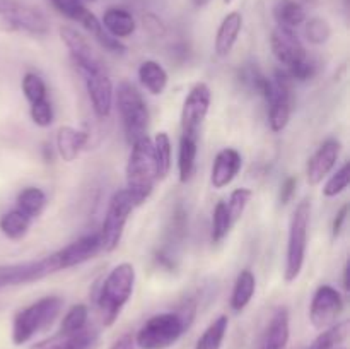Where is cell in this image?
<instances>
[{
	"instance_id": "6da1fadb",
	"label": "cell",
	"mask_w": 350,
	"mask_h": 349,
	"mask_svg": "<svg viewBox=\"0 0 350 349\" xmlns=\"http://www.w3.org/2000/svg\"><path fill=\"white\" fill-rule=\"evenodd\" d=\"M195 301H185L176 311H166L150 317L133 337L140 349H167L180 341L195 318Z\"/></svg>"
},
{
	"instance_id": "7a4b0ae2",
	"label": "cell",
	"mask_w": 350,
	"mask_h": 349,
	"mask_svg": "<svg viewBox=\"0 0 350 349\" xmlns=\"http://www.w3.org/2000/svg\"><path fill=\"white\" fill-rule=\"evenodd\" d=\"M129 161H126V188L133 205L139 207L154 190V185L159 180L156 157H154L152 140L149 137L132 144Z\"/></svg>"
},
{
	"instance_id": "3957f363",
	"label": "cell",
	"mask_w": 350,
	"mask_h": 349,
	"mask_svg": "<svg viewBox=\"0 0 350 349\" xmlns=\"http://www.w3.org/2000/svg\"><path fill=\"white\" fill-rule=\"evenodd\" d=\"M133 286H135V267L129 262H122L113 267L111 272L103 281L96 296V303L105 327H111L118 320L122 310L132 298Z\"/></svg>"
},
{
	"instance_id": "277c9868",
	"label": "cell",
	"mask_w": 350,
	"mask_h": 349,
	"mask_svg": "<svg viewBox=\"0 0 350 349\" xmlns=\"http://www.w3.org/2000/svg\"><path fill=\"white\" fill-rule=\"evenodd\" d=\"M62 310H64V300L60 296H44L17 311L12 320L14 344H26L34 335L46 331L57 320Z\"/></svg>"
},
{
	"instance_id": "5b68a950",
	"label": "cell",
	"mask_w": 350,
	"mask_h": 349,
	"mask_svg": "<svg viewBox=\"0 0 350 349\" xmlns=\"http://www.w3.org/2000/svg\"><path fill=\"white\" fill-rule=\"evenodd\" d=\"M116 106L122 118L123 132L129 146L147 137L149 129V108L139 89L129 81H122L116 89Z\"/></svg>"
},
{
	"instance_id": "8992f818",
	"label": "cell",
	"mask_w": 350,
	"mask_h": 349,
	"mask_svg": "<svg viewBox=\"0 0 350 349\" xmlns=\"http://www.w3.org/2000/svg\"><path fill=\"white\" fill-rule=\"evenodd\" d=\"M311 221V202L301 201L296 205L291 218L289 238H287V253H286V270L284 279L286 283H294L299 277L304 267L308 248V229Z\"/></svg>"
},
{
	"instance_id": "52a82bcc",
	"label": "cell",
	"mask_w": 350,
	"mask_h": 349,
	"mask_svg": "<svg viewBox=\"0 0 350 349\" xmlns=\"http://www.w3.org/2000/svg\"><path fill=\"white\" fill-rule=\"evenodd\" d=\"M133 209H135V205H133L132 198H130L129 192L125 188L113 194V197L109 198L108 211H106L105 219H103L101 231H99L101 250L113 252V250L118 248L123 231H125L126 221H129Z\"/></svg>"
},
{
	"instance_id": "ba28073f",
	"label": "cell",
	"mask_w": 350,
	"mask_h": 349,
	"mask_svg": "<svg viewBox=\"0 0 350 349\" xmlns=\"http://www.w3.org/2000/svg\"><path fill=\"white\" fill-rule=\"evenodd\" d=\"M51 3H53V7L58 12L64 14L68 19L79 23L88 33H91L103 48L113 51V53H125V44L120 40H116V38H113L111 34L103 27L101 21H99L84 3L79 2V0H51Z\"/></svg>"
},
{
	"instance_id": "9c48e42d",
	"label": "cell",
	"mask_w": 350,
	"mask_h": 349,
	"mask_svg": "<svg viewBox=\"0 0 350 349\" xmlns=\"http://www.w3.org/2000/svg\"><path fill=\"white\" fill-rule=\"evenodd\" d=\"M55 272H58V266L53 253L38 260L3 263V266H0V291L7 289V287L26 286V284L36 283V281L44 279Z\"/></svg>"
},
{
	"instance_id": "30bf717a",
	"label": "cell",
	"mask_w": 350,
	"mask_h": 349,
	"mask_svg": "<svg viewBox=\"0 0 350 349\" xmlns=\"http://www.w3.org/2000/svg\"><path fill=\"white\" fill-rule=\"evenodd\" d=\"M273 89L269 103V125L270 130L275 133L282 132L289 125L291 113H293L294 94H293V79L286 70H277L275 79H272Z\"/></svg>"
},
{
	"instance_id": "8fae6325",
	"label": "cell",
	"mask_w": 350,
	"mask_h": 349,
	"mask_svg": "<svg viewBox=\"0 0 350 349\" xmlns=\"http://www.w3.org/2000/svg\"><path fill=\"white\" fill-rule=\"evenodd\" d=\"M212 92L205 82H197L188 92L187 99L181 108V133L198 137L202 123L207 118L211 108Z\"/></svg>"
},
{
	"instance_id": "7c38bea8",
	"label": "cell",
	"mask_w": 350,
	"mask_h": 349,
	"mask_svg": "<svg viewBox=\"0 0 350 349\" xmlns=\"http://www.w3.org/2000/svg\"><path fill=\"white\" fill-rule=\"evenodd\" d=\"M344 311V298L334 286L321 284L313 294L310 307V320L313 327L327 328L337 324V318Z\"/></svg>"
},
{
	"instance_id": "4fadbf2b",
	"label": "cell",
	"mask_w": 350,
	"mask_h": 349,
	"mask_svg": "<svg viewBox=\"0 0 350 349\" xmlns=\"http://www.w3.org/2000/svg\"><path fill=\"white\" fill-rule=\"evenodd\" d=\"M270 47H272L273 57L280 65H284V68H291L308 57L303 41L291 27L277 26L270 36Z\"/></svg>"
},
{
	"instance_id": "5bb4252c",
	"label": "cell",
	"mask_w": 350,
	"mask_h": 349,
	"mask_svg": "<svg viewBox=\"0 0 350 349\" xmlns=\"http://www.w3.org/2000/svg\"><path fill=\"white\" fill-rule=\"evenodd\" d=\"M60 38L65 47H67L68 53H70L72 62H74L81 74L92 70H103L105 68V65L99 60L98 55L94 53L89 41L79 31H75L74 27H60Z\"/></svg>"
},
{
	"instance_id": "9a60e30c",
	"label": "cell",
	"mask_w": 350,
	"mask_h": 349,
	"mask_svg": "<svg viewBox=\"0 0 350 349\" xmlns=\"http://www.w3.org/2000/svg\"><path fill=\"white\" fill-rule=\"evenodd\" d=\"M82 77H84L85 89H88L89 99H91L96 116L98 118H108L113 108L115 91H113V82L106 68L85 72V74H82Z\"/></svg>"
},
{
	"instance_id": "2e32d148",
	"label": "cell",
	"mask_w": 350,
	"mask_h": 349,
	"mask_svg": "<svg viewBox=\"0 0 350 349\" xmlns=\"http://www.w3.org/2000/svg\"><path fill=\"white\" fill-rule=\"evenodd\" d=\"M99 252H101V238H99V233H91V235H85L82 238L75 240V242L68 243L67 246L55 252L53 255L55 260H57L58 270H65L94 259Z\"/></svg>"
},
{
	"instance_id": "e0dca14e",
	"label": "cell",
	"mask_w": 350,
	"mask_h": 349,
	"mask_svg": "<svg viewBox=\"0 0 350 349\" xmlns=\"http://www.w3.org/2000/svg\"><path fill=\"white\" fill-rule=\"evenodd\" d=\"M2 24L9 31H24V33L44 36L50 31L46 17L34 7L19 3L14 10L2 16Z\"/></svg>"
},
{
	"instance_id": "ac0fdd59",
	"label": "cell",
	"mask_w": 350,
	"mask_h": 349,
	"mask_svg": "<svg viewBox=\"0 0 350 349\" xmlns=\"http://www.w3.org/2000/svg\"><path fill=\"white\" fill-rule=\"evenodd\" d=\"M99 339L98 328L85 325L77 332H60L34 342L29 349H92Z\"/></svg>"
},
{
	"instance_id": "d6986e66",
	"label": "cell",
	"mask_w": 350,
	"mask_h": 349,
	"mask_svg": "<svg viewBox=\"0 0 350 349\" xmlns=\"http://www.w3.org/2000/svg\"><path fill=\"white\" fill-rule=\"evenodd\" d=\"M342 144L337 139H327L317 153L310 157L306 166V178L310 185H318L323 181V178L330 173L337 164L338 156H340Z\"/></svg>"
},
{
	"instance_id": "ffe728a7",
	"label": "cell",
	"mask_w": 350,
	"mask_h": 349,
	"mask_svg": "<svg viewBox=\"0 0 350 349\" xmlns=\"http://www.w3.org/2000/svg\"><path fill=\"white\" fill-rule=\"evenodd\" d=\"M241 166L243 159L241 154H239L238 151L232 149V147H226V149L219 151L211 170L212 187L217 188V190L228 187V185L238 177Z\"/></svg>"
},
{
	"instance_id": "44dd1931",
	"label": "cell",
	"mask_w": 350,
	"mask_h": 349,
	"mask_svg": "<svg viewBox=\"0 0 350 349\" xmlns=\"http://www.w3.org/2000/svg\"><path fill=\"white\" fill-rule=\"evenodd\" d=\"M291 327H289V311L286 307L277 308L272 315L263 334L260 349H286L289 344Z\"/></svg>"
},
{
	"instance_id": "7402d4cb",
	"label": "cell",
	"mask_w": 350,
	"mask_h": 349,
	"mask_svg": "<svg viewBox=\"0 0 350 349\" xmlns=\"http://www.w3.org/2000/svg\"><path fill=\"white\" fill-rule=\"evenodd\" d=\"M243 29V16L241 12H229L228 16L222 19L221 26H219L217 34H215V53L217 57H228L234 48L236 41H238L239 33Z\"/></svg>"
},
{
	"instance_id": "603a6c76",
	"label": "cell",
	"mask_w": 350,
	"mask_h": 349,
	"mask_svg": "<svg viewBox=\"0 0 350 349\" xmlns=\"http://www.w3.org/2000/svg\"><path fill=\"white\" fill-rule=\"evenodd\" d=\"M88 142V133L74 129V127H60L57 132V151L65 163H72L77 159L81 151Z\"/></svg>"
},
{
	"instance_id": "cb8c5ba5",
	"label": "cell",
	"mask_w": 350,
	"mask_h": 349,
	"mask_svg": "<svg viewBox=\"0 0 350 349\" xmlns=\"http://www.w3.org/2000/svg\"><path fill=\"white\" fill-rule=\"evenodd\" d=\"M103 27L111 34L116 40H123L135 33V19L129 10L122 9V7H109L105 12L101 21Z\"/></svg>"
},
{
	"instance_id": "d4e9b609",
	"label": "cell",
	"mask_w": 350,
	"mask_h": 349,
	"mask_svg": "<svg viewBox=\"0 0 350 349\" xmlns=\"http://www.w3.org/2000/svg\"><path fill=\"white\" fill-rule=\"evenodd\" d=\"M197 154L198 137L181 133L180 151H178V171H180L181 183H187L193 178L195 168H197Z\"/></svg>"
},
{
	"instance_id": "484cf974",
	"label": "cell",
	"mask_w": 350,
	"mask_h": 349,
	"mask_svg": "<svg viewBox=\"0 0 350 349\" xmlns=\"http://www.w3.org/2000/svg\"><path fill=\"white\" fill-rule=\"evenodd\" d=\"M139 79L144 88L154 96L163 94L167 86V72L156 60H146L140 64Z\"/></svg>"
},
{
	"instance_id": "4316f807",
	"label": "cell",
	"mask_w": 350,
	"mask_h": 349,
	"mask_svg": "<svg viewBox=\"0 0 350 349\" xmlns=\"http://www.w3.org/2000/svg\"><path fill=\"white\" fill-rule=\"evenodd\" d=\"M256 291V277L250 269L241 270L236 277L234 287L231 293V308L232 311H243L252 301Z\"/></svg>"
},
{
	"instance_id": "83f0119b",
	"label": "cell",
	"mask_w": 350,
	"mask_h": 349,
	"mask_svg": "<svg viewBox=\"0 0 350 349\" xmlns=\"http://www.w3.org/2000/svg\"><path fill=\"white\" fill-rule=\"evenodd\" d=\"M46 207V194L38 187H26L17 195V207L24 216L33 221L40 218Z\"/></svg>"
},
{
	"instance_id": "f1b7e54d",
	"label": "cell",
	"mask_w": 350,
	"mask_h": 349,
	"mask_svg": "<svg viewBox=\"0 0 350 349\" xmlns=\"http://www.w3.org/2000/svg\"><path fill=\"white\" fill-rule=\"evenodd\" d=\"M273 17L279 26L294 29L306 21V10L297 0H279L273 7Z\"/></svg>"
},
{
	"instance_id": "f546056e",
	"label": "cell",
	"mask_w": 350,
	"mask_h": 349,
	"mask_svg": "<svg viewBox=\"0 0 350 349\" xmlns=\"http://www.w3.org/2000/svg\"><path fill=\"white\" fill-rule=\"evenodd\" d=\"M31 228V219L24 216L19 209H12V211L5 212L0 218V231L7 236L9 240L19 242L27 235Z\"/></svg>"
},
{
	"instance_id": "4dcf8cb0",
	"label": "cell",
	"mask_w": 350,
	"mask_h": 349,
	"mask_svg": "<svg viewBox=\"0 0 350 349\" xmlns=\"http://www.w3.org/2000/svg\"><path fill=\"white\" fill-rule=\"evenodd\" d=\"M229 327V318L226 315L215 318L211 325L204 331V334L198 337L195 349H221L224 342L226 332Z\"/></svg>"
},
{
	"instance_id": "1f68e13d",
	"label": "cell",
	"mask_w": 350,
	"mask_h": 349,
	"mask_svg": "<svg viewBox=\"0 0 350 349\" xmlns=\"http://www.w3.org/2000/svg\"><path fill=\"white\" fill-rule=\"evenodd\" d=\"M152 149L154 157H156L159 180H163L171 171V153H173V147H171L170 135L166 132L156 133V137L152 139Z\"/></svg>"
},
{
	"instance_id": "d6a6232c",
	"label": "cell",
	"mask_w": 350,
	"mask_h": 349,
	"mask_svg": "<svg viewBox=\"0 0 350 349\" xmlns=\"http://www.w3.org/2000/svg\"><path fill=\"white\" fill-rule=\"evenodd\" d=\"M349 335V322H340V324H334L330 327L325 328L320 335L313 341L310 349H335L338 344L347 339Z\"/></svg>"
},
{
	"instance_id": "836d02e7",
	"label": "cell",
	"mask_w": 350,
	"mask_h": 349,
	"mask_svg": "<svg viewBox=\"0 0 350 349\" xmlns=\"http://www.w3.org/2000/svg\"><path fill=\"white\" fill-rule=\"evenodd\" d=\"M232 222L229 218L228 207H226V201L217 202V205L214 207L212 212V231H211V240L212 243H219L228 236V233L231 231Z\"/></svg>"
},
{
	"instance_id": "e575fe53",
	"label": "cell",
	"mask_w": 350,
	"mask_h": 349,
	"mask_svg": "<svg viewBox=\"0 0 350 349\" xmlns=\"http://www.w3.org/2000/svg\"><path fill=\"white\" fill-rule=\"evenodd\" d=\"M252 197H253V192L246 187L236 188V190L231 192V195H229V201L226 202V207H228L229 218H231L232 226H234L236 222L241 219L243 212H245L246 205H248V202L252 201Z\"/></svg>"
},
{
	"instance_id": "d590c367",
	"label": "cell",
	"mask_w": 350,
	"mask_h": 349,
	"mask_svg": "<svg viewBox=\"0 0 350 349\" xmlns=\"http://www.w3.org/2000/svg\"><path fill=\"white\" fill-rule=\"evenodd\" d=\"M85 325H89V310L85 305L79 303L74 305L70 310L65 313L64 320H62L60 332H77L81 328H84Z\"/></svg>"
},
{
	"instance_id": "8d00e7d4",
	"label": "cell",
	"mask_w": 350,
	"mask_h": 349,
	"mask_svg": "<svg viewBox=\"0 0 350 349\" xmlns=\"http://www.w3.org/2000/svg\"><path fill=\"white\" fill-rule=\"evenodd\" d=\"M304 34H306L310 43L323 44L330 40L332 26L323 17H311L306 23V27H304Z\"/></svg>"
},
{
	"instance_id": "74e56055",
	"label": "cell",
	"mask_w": 350,
	"mask_h": 349,
	"mask_svg": "<svg viewBox=\"0 0 350 349\" xmlns=\"http://www.w3.org/2000/svg\"><path fill=\"white\" fill-rule=\"evenodd\" d=\"M21 86H23V92L29 103H36L40 99L46 98V84H44V81L38 74L27 72L23 77V84Z\"/></svg>"
},
{
	"instance_id": "f35d334b",
	"label": "cell",
	"mask_w": 350,
	"mask_h": 349,
	"mask_svg": "<svg viewBox=\"0 0 350 349\" xmlns=\"http://www.w3.org/2000/svg\"><path fill=\"white\" fill-rule=\"evenodd\" d=\"M349 183H350V164L345 163L337 173H334L330 178H328V181L323 187V195L325 197H337V195H340L342 192L349 187Z\"/></svg>"
},
{
	"instance_id": "ab89813d",
	"label": "cell",
	"mask_w": 350,
	"mask_h": 349,
	"mask_svg": "<svg viewBox=\"0 0 350 349\" xmlns=\"http://www.w3.org/2000/svg\"><path fill=\"white\" fill-rule=\"evenodd\" d=\"M29 113L31 120H33L38 127H41V129H46V127H50L51 123H53V105H51V101L48 98L40 99V101L36 103H31Z\"/></svg>"
},
{
	"instance_id": "60d3db41",
	"label": "cell",
	"mask_w": 350,
	"mask_h": 349,
	"mask_svg": "<svg viewBox=\"0 0 350 349\" xmlns=\"http://www.w3.org/2000/svg\"><path fill=\"white\" fill-rule=\"evenodd\" d=\"M284 70L289 74V77L293 79V81H308V79L314 77V74H317V64H314L313 58L306 57L304 60H301L299 64L293 65L291 68H284Z\"/></svg>"
},
{
	"instance_id": "b9f144b4",
	"label": "cell",
	"mask_w": 350,
	"mask_h": 349,
	"mask_svg": "<svg viewBox=\"0 0 350 349\" xmlns=\"http://www.w3.org/2000/svg\"><path fill=\"white\" fill-rule=\"evenodd\" d=\"M296 187H297L296 177H287L286 180H284V183L280 185V194H279L280 204L282 205L289 204V201L294 197V194H296Z\"/></svg>"
},
{
	"instance_id": "7bdbcfd3",
	"label": "cell",
	"mask_w": 350,
	"mask_h": 349,
	"mask_svg": "<svg viewBox=\"0 0 350 349\" xmlns=\"http://www.w3.org/2000/svg\"><path fill=\"white\" fill-rule=\"evenodd\" d=\"M347 214H349V205H342L340 211L335 214V219H334V224H332V235H334V238H337V236H340L342 229H344V224L345 221H347Z\"/></svg>"
},
{
	"instance_id": "ee69618b",
	"label": "cell",
	"mask_w": 350,
	"mask_h": 349,
	"mask_svg": "<svg viewBox=\"0 0 350 349\" xmlns=\"http://www.w3.org/2000/svg\"><path fill=\"white\" fill-rule=\"evenodd\" d=\"M142 21H144V26H146L150 33H154V34L164 33V24L161 23L159 17H156L154 14H144Z\"/></svg>"
},
{
	"instance_id": "f6af8a7d",
	"label": "cell",
	"mask_w": 350,
	"mask_h": 349,
	"mask_svg": "<svg viewBox=\"0 0 350 349\" xmlns=\"http://www.w3.org/2000/svg\"><path fill=\"white\" fill-rule=\"evenodd\" d=\"M111 349H135V341H133L132 335L125 334L111 346Z\"/></svg>"
},
{
	"instance_id": "bcb514c9",
	"label": "cell",
	"mask_w": 350,
	"mask_h": 349,
	"mask_svg": "<svg viewBox=\"0 0 350 349\" xmlns=\"http://www.w3.org/2000/svg\"><path fill=\"white\" fill-rule=\"evenodd\" d=\"M19 3L21 2H17V0H0V16H5V14H9L10 10L16 9Z\"/></svg>"
},
{
	"instance_id": "7dc6e473",
	"label": "cell",
	"mask_w": 350,
	"mask_h": 349,
	"mask_svg": "<svg viewBox=\"0 0 350 349\" xmlns=\"http://www.w3.org/2000/svg\"><path fill=\"white\" fill-rule=\"evenodd\" d=\"M349 272H350V269H349V263H345V267H344V287L345 289L349 291Z\"/></svg>"
},
{
	"instance_id": "c3c4849f",
	"label": "cell",
	"mask_w": 350,
	"mask_h": 349,
	"mask_svg": "<svg viewBox=\"0 0 350 349\" xmlns=\"http://www.w3.org/2000/svg\"><path fill=\"white\" fill-rule=\"evenodd\" d=\"M193 2L197 7H205L208 2H211V0H193Z\"/></svg>"
},
{
	"instance_id": "681fc988",
	"label": "cell",
	"mask_w": 350,
	"mask_h": 349,
	"mask_svg": "<svg viewBox=\"0 0 350 349\" xmlns=\"http://www.w3.org/2000/svg\"><path fill=\"white\" fill-rule=\"evenodd\" d=\"M297 2H299L301 5L304 7V3H308V5H314V3H317L318 0H297Z\"/></svg>"
},
{
	"instance_id": "f907efd6",
	"label": "cell",
	"mask_w": 350,
	"mask_h": 349,
	"mask_svg": "<svg viewBox=\"0 0 350 349\" xmlns=\"http://www.w3.org/2000/svg\"><path fill=\"white\" fill-rule=\"evenodd\" d=\"M222 2H224L226 5H229V3H232V2H234V0H222Z\"/></svg>"
},
{
	"instance_id": "816d5d0a",
	"label": "cell",
	"mask_w": 350,
	"mask_h": 349,
	"mask_svg": "<svg viewBox=\"0 0 350 349\" xmlns=\"http://www.w3.org/2000/svg\"><path fill=\"white\" fill-rule=\"evenodd\" d=\"M79 2H82V3H84V2H94V0H79Z\"/></svg>"
}]
</instances>
